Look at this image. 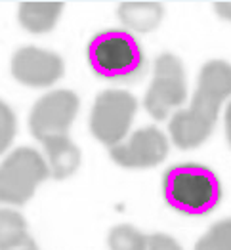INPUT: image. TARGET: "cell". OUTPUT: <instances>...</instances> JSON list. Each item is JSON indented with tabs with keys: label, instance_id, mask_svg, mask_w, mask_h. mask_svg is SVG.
<instances>
[{
	"label": "cell",
	"instance_id": "9",
	"mask_svg": "<svg viewBox=\"0 0 231 250\" xmlns=\"http://www.w3.org/2000/svg\"><path fill=\"white\" fill-rule=\"evenodd\" d=\"M12 77L31 88H48L56 84L65 73L63 60L50 50L37 46L18 48L10 62Z\"/></svg>",
	"mask_w": 231,
	"mask_h": 250
},
{
	"label": "cell",
	"instance_id": "2",
	"mask_svg": "<svg viewBox=\"0 0 231 250\" xmlns=\"http://www.w3.org/2000/svg\"><path fill=\"white\" fill-rule=\"evenodd\" d=\"M86 60L100 79L111 83H138L147 73L144 48L126 29H105L94 35L86 46Z\"/></svg>",
	"mask_w": 231,
	"mask_h": 250
},
{
	"label": "cell",
	"instance_id": "5",
	"mask_svg": "<svg viewBox=\"0 0 231 250\" xmlns=\"http://www.w3.org/2000/svg\"><path fill=\"white\" fill-rule=\"evenodd\" d=\"M138 111V100L126 90H104L90 113L92 136L109 149L123 144Z\"/></svg>",
	"mask_w": 231,
	"mask_h": 250
},
{
	"label": "cell",
	"instance_id": "20",
	"mask_svg": "<svg viewBox=\"0 0 231 250\" xmlns=\"http://www.w3.org/2000/svg\"><path fill=\"white\" fill-rule=\"evenodd\" d=\"M18 250H39V247H37V243L31 239V241H27V243H25V245H23L21 249H18Z\"/></svg>",
	"mask_w": 231,
	"mask_h": 250
},
{
	"label": "cell",
	"instance_id": "13",
	"mask_svg": "<svg viewBox=\"0 0 231 250\" xmlns=\"http://www.w3.org/2000/svg\"><path fill=\"white\" fill-rule=\"evenodd\" d=\"M31 241L27 222L20 212L0 208V250H18Z\"/></svg>",
	"mask_w": 231,
	"mask_h": 250
},
{
	"label": "cell",
	"instance_id": "15",
	"mask_svg": "<svg viewBox=\"0 0 231 250\" xmlns=\"http://www.w3.org/2000/svg\"><path fill=\"white\" fill-rule=\"evenodd\" d=\"M193 250H231V218L212 224L209 231L199 237Z\"/></svg>",
	"mask_w": 231,
	"mask_h": 250
},
{
	"label": "cell",
	"instance_id": "6",
	"mask_svg": "<svg viewBox=\"0 0 231 250\" xmlns=\"http://www.w3.org/2000/svg\"><path fill=\"white\" fill-rule=\"evenodd\" d=\"M188 100V81L184 63L174 54H161L153 65V79L147 88V113L155 121H165L168 115Z\"/></svg>",
	"mask_w": 231,
	"mask_h": 250
},
{
	"label": "cell",
	"instance_id": "8",
	"mask_svg": "<svg viewBox=\"0 0 231 250\" xmlns=\"http://www.w3.org/2000/svg\"><path fill=\"white\" fill-rule=\"evenodd\" d=\"M168 138L157 126H146L136 130L123 144L109 149L111 161L130 170L153 168L168 157Z\"/></svg>",
	"mask_w": 231,
	"mask_h": 250
},
{
	"label": "cell",
	"instance_id": "18",
	"mask_svg": "<svg viewBox=\"0 0 231 250\" xmlns=\"http://www.w3.org/2000/svg\"><path fill=\"white\" fill-rule=\"evenodd\" d=\"M214 12L220 20L231 23V2H214Z\"/></svg>",
	"mask_w": 231,
	"mask_h": 250
},
{
	"label": "cell",
	"instance_id": "14",
	"mask_svg": "<svg viewBox=\"0 0 231 250\" xmlns=\"http://www.w3.org/2000/svg\"><path fill=\"white\" fill-rule=\"evenodd\" d=\"M149 235L130 224H119L107 235L109 250H147Z\"/></svg>",
	"mask_w": 231,
	"mask_h": 250
},
{
	"label": "cell",
	"instance_id": "3",
	"mask_svg": "<svg viewBox=\"0 0 231 250\" xmlns=\"http://www.w3.org/2000/svg\"><path fill=\"white\" fill-rule=\"evenodd\" d=\"M161 188L170 208L193 218L214 212L224 195L218 174L197 163H182L165 170Z\"/></svg>",
	"mask_w": 231,
	"mask_h": 250
},
{
	"label": "cell",
	"instance_id": "16",
	"mask_svg": "<svg viewBox=\"0 0 231 250\" xmlns=\"http://www.w3.org/2000/svg\"><path fill=\"white\" fill-rule=\"evenodd\" d=\"M18 132V119L10 105L0 100V155L12 146Z\"/></svg>",
	"mask_w": 231,
	"mask_h": 250
},
{
	"label": "cell",
	"instance_id": "11",
	"mask_svg": "<svg viewBox=\"0 0 231 250\" xmlns=\"http://www.w3.org/2000/svg\"><path fill=\"white\" fill-rule=\"evenodd\" d=\"M46 151V163L50 168V176L56 180L71 178L81 167V151L69 136H56L42 142Z\"/></svg>",
	"mask_w": 231,
	"mask_h": 250
},
{
	"label": "cell",
	"instance_id": "7",
	"mask_svg": "<svg viewBox=\"0 0 231 250\" xmlns=\"http://www.w3.org/2000/svg\"><path fill=\"white\" fill-rule=\"evenodd\" d=\"M79 96L73 90H52L33 105L29 115V128L37 140L67 136L79 113Z\"/></svg>",
	"mask_w": 231,
	"mask_h": 250
},
{
	"label": "cell",
	"instance_id": "19",
	"mask_svg": "<svg viewBox=\"0 0 231 250\" xmlns=\"http://www.w3.org/2000/svg\"><path fill=\"white\" fill-rule=\"evenodd\" d=\"M224 125H226V138H228V144L231 147V100L228 107H226V115H224Z\"/></svg>",
	"mask_w": 231,
	"mask_h": 250
},
{
	"label": "cell",
	"instance_id": "1",
	"mask_svg": "<svg viewBox=\"0 0 231 250\" xmlns=\"http://www.w3.org/2000/svg\"><path fill=\"white\" fill-rule=\"evenodd\" d=\"M226 100H231V63L210 60L199 71L189 107L176 111L170 119L168 134L174 146L180 149L203 146L212 136Z\"/></svg>",
	"mask_w": 231,
	"mask_h": 250
},
{
	"label": "cell",
	"instance_id": "12",
	"mask_svg": "<svg viewBox=\"0 0 231 250\" xmlns=\"http://www.w3.org/2000/svg\"><path fill=\"white\" fill-rule=\"evenodd\" d=\"M63 12V2H21L18 20L21 27L33 35H44L56 27Z\"/></svg>",
	"mask_w": 231,
	"mask_h": 250
},
{
	"label": "cell",
	"instance_id": "17",
	"mask_svg": "<svg viewBox=\"0 0 231 250\" xmlns=\"http://www.w3.org/2000/svg\"><path fill=\"white\" fill-rule=\"evenodd\" d=\"M147 250H184L180 247V243L170 237L167 233H151L149 235V243Z\"/></svg>",
	"mask_w": 231,
	"mask_h": 250
},
{
	"label": "cell",
	"instance_id": "4",
	"mask_svg": "<svg viewBox=\"0 0 231 250\" xmlns=\"http://www.w3.org/2000/svg\"><path fill=\"white\" fill-rule=\"evenodd\" d=\"M48 176V163L37 149H14L0 163V203L23 207Z\"/></svg>",
	"mask_w": 231,
	"mask_h": 250
},
{
	"label": "cell",
	"instance_id": "10",
	"mask_svg": "<svg viewBox=\"0 0 231 250\" xmlns=\"http://www.w3.org/2000/svg\"><path fill=\"white\" fill-rule=\"evenodd\" d=\"M117 16L123 21L126 31H134L140 35H147L155 31L165 18V8L153 0H132L121 2L117 8Z\"/></svg>",
	"mask_w": 231,
	"mask_h": 250
}]
</instances>
